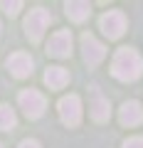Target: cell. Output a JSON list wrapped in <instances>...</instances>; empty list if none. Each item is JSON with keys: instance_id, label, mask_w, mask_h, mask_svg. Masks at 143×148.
Instances as JSON below:
<instances>
[{"instance_id": "17", "label": "cell", "mask_w": 143, "mask_h": 148, "mask_svg": "<svg viewBox=\"0 0 143 148\" xmlns=\"http://www.w3.org/2000/svg\"><path fill=\"white\" fill-rule=\"evenodd\" d=\"M0 148H3V146H0Z\"/></svg>"}, {"instance_id": "6", "label": "cell", "mask_w": 143, "mask_h": 148, "mask_svg": "<svg viewBox=\"0 0 143 148\" xmlns=\"http://www.w3.org/2000/svg\"><path fill=\"white\" fill-rule=\"evenodd\" d=\"M47 52L52 57H69L72 54V32L69 30H59L49 37V45H47Z\"/></svg>"}, {"instance_id": "16", "label": "cell", "mask_w": 143, "mask_h": 148, "mask_svg": "<svg viewBox=\"0 0 143 148\" xmlns=\"http://www.w3.org/2000/svg\"><path fill=\"white\" fill-rule=\"evenodd\" d=\"M20 148H40V143H37V141H32V138H27V141L20 143Z\"/></svg>"}, {"instance_id": "12", "label": "cell", "mask_w": 143, "mask_h": 148, "mask_svg": "<svg viewBox=\"0 0 143 148\" xmlns=\"http://www.w3.org/2000/svg\"><path fill=\"white\" fill-rule=\"evenodd\" d=\"M89 3H67V15L72 17V20H77V22H81L86 15H89Z\"/></svg>"}, {"instance_id": "14", "label": "cell", "mask_w": 143, "mask_h": 148, "mask_svg": "<svg viewBox=\"0 0 143 148\" xmlns=\"http://www.w3.org/2000/svg\"><path fill=\"white\" fill-rule=\"evenodd\" d=\"M0 8H3L8 15H17L20 8H22V3H20V0H15V3H0Z\"/></svg>"}, {"instance_id": "10", "label": "cell", "mask_w": 143, "mask_h": 148, "mask_svg": "<svg viewBox=\"0 0 143 148\" xmlns=\"http://www.w3.org/2000/svg\"><path fill=\"white\" fill-rule=\"evenodd\" d=\"M118 119H121L123 126H136V123H141L143 119V109L138 101H126V104L121 106V114H118Z\"/></svg>"}, {"instance_id": "1", "label": "cell", "mask_w": 143, "mask_h": 148, "mask_svg": "<svg viewBox=\"0 0 143 148\" xmlns=\"http://www.w3.org/2000/svg\"><path fill=\"white\" fill-rule=\"evenodd\" d=\"M111 72H114V77L121 79V82H133V79H138L141 72H143V59H141V54H138L136 49H131V47L118 49L116 57H114Z\"/></svg>"}, {"instance_id": "2", "label": "cell", "mask_w": 143, "mask_h": 148, "mask_svg": "<svg viewBox=\"0 0 143 148\" xmlns=\"http://www.w3.org/2000/svg\"><path fill=\"white\" fill-rule=\"evenodd\" d=\"M49 22H52V15H49L44 8H35V10H30V15H27V20H25L27 37H30L32 42H40V37L44 35V30H47Z\"/></svg>"}, {"instance_id": "3", "label": "cell", "mask_w": 143, "mask_h": 148, "mask_svg": "<svg viewBox=\"0 0 143 148\" xmlns=\"http://www.w3.org/2000/svg\"><path fill=\"white\" fill-rule=\"evenodd\" d=\"M17 101H20V109L25 111L27 119H40L44 114V109H47V99L35 89H25Z\"/></svg>"}, {"instance_id": "7", "label": "cell", "mask_w": 143, "mask_h": 148, "mask_svg": "<svg viewBox=\"0 0 143 148\" xmlns=\"http://www.w3.org/2000/svg\"><path fill=\"white\" fill-rule=\"evenodd\" d=\"M81 49H84V59H86V64H89V67H96V64L106 57L104 45H99V42H96V37L89 35V32H86V35H81Z\"/></svg>"}, {"instance_id": "8", "label": "cell", "mask_w": 143, "mask_h": 148, "mask_svg": "<svg viewBox=\"0 0 143 148\" xmlns=\"http://www.w3.org/2000/svg\"><path fill=\"white\" fill-rule=\"evenodd\" d=\"M8 69L15 74L17 79H25V77H30V74H32V57H30V54H25V52L10 54V59H8Z\"/></svg>"}, {"instance_id": "4", "label": "cell", "mask_w": 143, "mask_h": 148, "mask_svg": "<svg viewBox=\"0 0 143 148\" xmlns=\"http://www.w3.org/2000/svg\"><path fill=\"white\" fill-rule=\"evenodd\" d=\"M99 25L109 40H118L123 35V30H126V15L121 10H109L106 15H101Z\"/></svg>"}, {"instance_id": "11", "label": "cell", "mask_w": 143, "mask_h": 148, "mask_svg": "<svg viewBox=\"0 0 143 148\" xmlns=\"http://www.w3.org/2000/svg\"><path fill=\"white\" fill-rule=\"evenodd\" d=\"M44 82H47L49 89H62L69 82V72L64 67H49L47 72H44Z\"/></svg>"}, {"instance_id": "5", "label": "cell", "mask_w": 143, "mask_h": 148, "mask_svg": "<svg viewBox=\"0 0 143 148\" xmlns=\"http://www.w3.org/2000/svg\"><path fill=\"white\" fill-rule=\"evenodd\" d=\"M59 119H62L67 126H77L81 121V101L79 96L69 94L59 101Z\"/></svg>"}, {"instance_id": "9", "label": "cell", "mask_w": 143, "mask_h": 148, "mask_svg": "<svg viewBox=\"0 0 143 148\" xmlns=\"http://www.w3.org/2000/svg\"><path fill=\"white\" fill-rule=\"evenodd\" d=\"M111 114V106H109V99H104L99 91V86H91V116L94 121H106Z\"/></svg>"}, {"instance_id": "15", "label": "cell", "mask_w": 143, "mask_h": 148, "mask_svg": "<svg viewBox=\"0 0 143 148\" xmlns=\"http://www.w3.org/2000/svg\"><path fill=\"white\" fill-rule=\"evenodd\" d=\"M123 148H143V138H141V136H133V138H128V141L123 143Z\"/></svg>"}, {"instance_id": "13", "label": "cell", "mask_w": 143, "mask_h": 148, "mask_svg": "<svg viewBox=\"0 0 143 148\" xmlns=\"http://www.w3.org/2000/svg\"><path fill=\"white\" fill-rule=\"evenodd\" d=\"M17 123V116H15V111L10 109V106H0V131H10V128H15Z\"/></svg>"}]
</instances>
